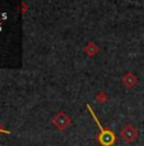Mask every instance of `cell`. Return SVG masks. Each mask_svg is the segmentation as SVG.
Instances as JSON below:
<instances>
[{
    "label": "cell",
    "instance_id": "5b68a950",
    "mask_svg": "<svg viewBox=\"0 0 144 146\" xmlns=\"http://www.w3.org/2000/svg\"><path fill=\"white\" fill-rule=\"evenodd\" d=\"M84 51H86V53L89 56V57H92V56H96L98 53V51H100V47L96 44V42L89 41L88 43L86 44V47H84Z\"/></svg>",
    "mask_w": 144,
    "mask_h": 146
},
{
    "label": "cell",
    "instance_id": "52a82bcc",
    "mask_svg": "<svg viewBox=\"0 0 144 146\" xmlns=\"http://www.w3.org/2000/svg\"><path fill=\"white\" fill-rule=\"evenodd\" d=\"M0 133H7V135H9V133H10V131L5 130V128H3L1 126H0Z\"/></svg>",
    "mask_w": 144,
    "mask_h": 146
},
{
    "label": "cell",
    "instance_id": "6da1fadb",
    "mask_svg": "<svg viewBox=\"0 0 144 146\" xmlns=\"http://www.w3.org/2000/svg\"><path fill=\"white\" fill-rule=\"evenodd\" d=\"M87 109L89 111L92 118L94 119L96 125H97L98 128H100V133H98L97 137H96V139H97V141H98V144H100L101 146H112L115 142H116V140H117L115 132L112 130H110V128L103 127V126L101 125V122L98 121L97 116H96V113L93 112V109L91 108V106H89V104H87Z\"/></svg>",
    "mask_w": 144,
    "mask_h": 146
},
{
    "label": "cell",
    "instance_id": "277c9868",
    "mask_svg": "<svg viewBox=\"0 0 144 146\" xmlns=\"http://www.w3.org/2000/svg\"><path fill=\"white\" fill-rule=\"evenodd\" d=\"M121 81H123V84H124V85H125L128 89H131L133 86L137 85V83H138V76L134 74V72L128 71L123 78H121Z\"/></svg>",
    "mask_w": 144,
    "mask_h": 146
},
{
    "label": "cell",
    "instance_id": "7a4b0ae2",
    "mask_svg": "<svg viewBox=\"0 0 144 146\" xmlns=\"http://www.w3.org/2000/svg\"><path fill=\"white\" fill-rule=\"evenodd\" d=\"M52 125L55 126L59 131H65L66 128H69L70 125H72V119L68 117V114L65 112H58V113L52 117Z\"/></svg>",
    "mask_w": 144,
    "mask_h": 146
},
{
    "label": "cell",
    "instance_id": "3957f363",
    "mask_svg": "<svg viewBox=\"0 0 144 146\" xmlns=\"http://www.w3.org/2000/svg\"><path fill=\"white\" fill-rule=\"evenodd\" d=\"M138 130L134 127L133 125H126L121 128L120 131V136L126 144H130V142H134L135 140L138 139Z\"/></svg>",
    "mask_w": 144,
    "mask_h": 146
},
{
    "label": "cell",
    "instance_id": "8992f818",
    "mask_svg": "<svg viewBox=\"0 0 144 146\" xmlns=\"http://www.w3.org/2000/svg\"><path fill=\"white\" fill-rule=\"evenodd\" d=\"M96 99H97L98 103H106L109 100V95H107L106 92H98L96 94Z\"/></svg>",
    "mask_w": 144,
    "mask_h": 146
}]
</instances>
